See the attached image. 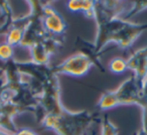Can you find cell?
Wrapping results in <instances>:
<instances>
[{"label":"cell","instance_id":"cell-1","mask_svg":"<svg viewBox=\"0 0 147 135\" xmlns=\"http://www.w3.org/2000/svg\"><path fill=\"white\" fill-rule=\"evenodd\" d=\"M147 30V23H132L117 17L105 23L97 24L95 49L102 55L108 43H115L121 49H127L134 43L142 32Z\"/></svg>","mask_w":147,"mask_h":135},{"label":"cell","instance_id":"cell-2","mask_svg":"<svg viewBox=\"0 0 147 135\" xmlns=\"http://www.w3.org/2000/svg\"><path fill=\"white\" fill-rule=\"evenodd\" d=\"M101 117L89 111L71 112L63 109L55 115H45L39 123L47 129L55 131L57 135H85L86 131Z\"/></svg>","mask_w":147,"mask_h":135},{"label":"cell","instance_id":"cell-3","mask_svg":"<svg viewBox=\"0 0 147 135\" xmlns=\"http://www.w3.org/2000/svg\"><path fill=\"white\" fill-rule=\"evenodd\" d=\"M120 105H137L142 107V87L134 76L127 78L113 91H106L98 102L100 111H106Z\"/></svg>","mask_w":147,"mask_h":135},{"label":"cell","instance_id":"cell-4","mask_svg":"<svg viewBox=\"0 0 147 135\" xmlns=\"http://www.w3.org/2000/svg\"><path fill=\"white\" fill-rule=\"evenodd\" d=\"M93 65H94L88 57H86L84 53L77 51L76 53L69 55L61 63L51 67V71L57 76L67 75L73 77H82L90 71Z\"/></svg>","mask_w":147,"mask_h":135},{"label":"cell","instance_id":"cell-5","mask_svg":"<svg viewBox=\"0 0 147 135\" xmlns=\"http://www.w3.org/2000/svg\"><path fill=\"white\" fill-rule=\"evenodd\" d=\"M127 70L134 73L133 76L136 78L138 83L143 87L147 78V45L142 49H138L133 51L131 55L126 59Z\"/></svg>","mask_w":147,"mask_h":135},{"label":"cell","instance_id":"cell-6","mask_svg":"<svg viewBox=\"0 0 147 135\" xmlns=\"http://www.w3.org/2000/svg\"><path fill=\"white\" fill-rule=\"evenodd\" d=\"M51 2H45L43 6L42 23L49 33L55 35H63L67 28V25L61 15L57 13L51 6Z\"/></svg>","mask_w":147,"mask_h":135},{"label":"cell","instance_id":"cell-7","mask_svg":"<svg viewBox=\"0 0 147 135\" xmlns=\"http://www.w3.org/2000/svg\"><path fill=\"white\" fill-rule=\"evenodd\" d=\"M75 47H77L79 53H84L86 57H88L89 59H91V61L93 63V65L98 68V70H100L101 73L106 72L105 68L103 67L102 63H101L100 55H98L96 49H95L94 43H90V41H86V39L82 38V37L78 36L77 37L76 43H75Z\"/></svg>","mask_w":147,"mask_h":135},{"label":"cell","instance_id":"cell-8","mask_svg":"<svg viewBox=\"0 0 147 135\" xmlns=\"http://www.w3.org/2000/svg\"><path fill=\"white\" fill-rule=\"evenodd\" d=\"M67 7L71 12H82L87 17L93 18L94 1L88 0H71L67 3Z\"/></svg>","mask_w":147,"mask_h":135},{"label":"cell","instance_id":"cell-9","mask_svg":"<svg viewBox=\"0 0 147 135\" xmlns=\"http://www.w3.org/2000/svg\"><path fill=\"white\" fill-rule=\"evenodd\" d=\"M13 17L12 12L7 2H0V35H6L11 27Z\"/></svg>","mask_w":147,"mask_h":135},{"label":"cell","instance_id":"cell-10","mask_svg":"<svg viewBox=\"0 0 147 135\" xmlns=\"http://www.w3.org/2000/svg\"><path fill=\"white\" fill-rule=\"evenodd\" d=\"M101 135H118L119 128L109 119L106 114L101 117Z\"/></svg>","mask_w":147,"mask_h":135},{"label":"cell","instance_id":"cell-11","mask_svg":"<svg viewBox=\"0 0 147 135\" xmlns=\"http://www.w3.org/2000/svg\"><path fill=\"white\" fill-rule=\"evenodd\" d=\"M147 9V1H137V2H132L131 7L127 11L123 13V16H120L121 19L125 21H128L131 17H133L135 14H138L139 12Z\"/></svg>","mask_w":147,"mask_h":135},{"label":"cell","instance_id":"cell-12","mask_svg":"<svg viewBox=\"0 0 147 135\" xmlns=\"http://www.w3.org/2000/svg\"><path fill=\"white\" fill-rule=\"evenodd\" d=\"M108 69L111 73L115 75H121L127 70L126 59L122 57H114L110 61L108 65Z\"/></svg>","mask_w":147,"mask_h":135},{"label":"cell","instance_id":"cell-13","mask_svg":"<svg viewBox=\"0 0 147 135\" xmlns=\"http://www.w3.org/2000/svg\"><path fill=\"white\" fill-rule=\"evenodd\" d=\"M14 55V47L9 45L6 43H0V61L6 63L13 59Z\"/></svg>","mask_w":147,"mask_h":135},{"label":"cell","instance_id":"cell-14","mask_svg":"<svg viewBox=\"0 0 147 135\" xmlns=\"http://www.w3.org/2000/svg\"><path fill=\"white\" fill-rule=\"evenodd\" d=\"M141 109L142 110L147 109V78L142 87V107H141Z\"/></svg>","mask_w":147,"mask_h":135},{"label":"cell","instance_id":"cell-15","mask_svg":"<svg viewBox=\"0 0 147 135\" xmlns=\"http://www.w3.org/2000/svg\"><path fill=\"white\" fill-rule=\"evenodd\" d=\"M6 84H7V77L4 70V65H3V67H0V91H1V89Z\"/></svg>","mask_w":147,"mask_h":135},{"label":"cell","instance_id":"cell-16","mask_svg":"<svg viewBox=\"0 0 147 135\" xmlns=\"http://www.w3.org/2000/svg\"><path fill=\"white\" fill-rule=\"evenodd\" d=\"M12 135H37L34 131L30 130L28 128H23V129H18L14 134Z\"/></svg>","mask_w":147,"mask_h":135},{"label":"cell","instance_id":"cell-17","mask_svg":"<svg viewBox=\"0 0 147 135\" xmlns=\"http://www.w3.org/2000/svg\"><path fill=\"white\" fill-rule=\"evenodd\" d=\"M136 135H147V130H145V129H139L138 131H137Z\"/></svg>","mask_w":147,"mask_h":135}]
</instances>
